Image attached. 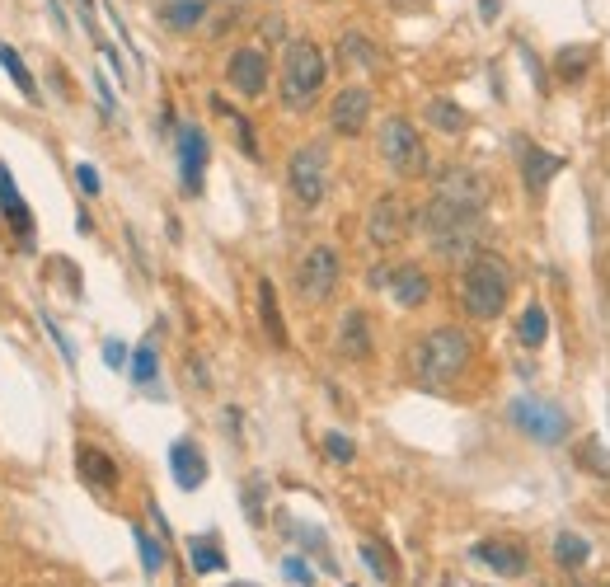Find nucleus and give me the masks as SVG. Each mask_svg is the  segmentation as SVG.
<instances>
[{
    "label": "nucleus",
    "mask_w": 610,
    "mask_h": 587,
    "mask_svg": "<svg viewBox=\"0 0 610 587\" xmlns=\"http://www.w3.org/2000/svg\"><path fill=\"white\" fill-rule=\"evenodd\" d=\"M470 362H474V339L465 334V329H456V325L427 329L423 339L413 343V353H409V371H413V381H418L423 390L456 386L460 376L470 371Z\"/></svg>",
    "instance_id": "nucleus-1"
},
{
    "label": "nucleus",
    "mask_w": 610,
    "mask_h": 587,
    "mask_svg": "<svg viewBox=\"0 0 610 587\" xmlns=\"http://www.w3.org/2000/svg\"><path fill=\"white\" fill-rule=\"evenodd\" d=\"M418 226L432 240V254L446 263H470L479 254V231H484V212H465L442 198H427L418 207Z\"/></svg>",
    "instance_id": "nucleus-2"
},
{
    "label": "nucleus",
    "mask_w": 610,
    "mask_h": 587,
    "mask_svg": "<svg viewBox=\"0 0 610 587\" xmlns=\"http://www.w3.org/2000/svg\"><path fill=\"white\" fill-rule=\"evenodd\" d=\"M324 80H329V57L315 38H291L282 47V71H277V94H282V109L305 113L315 109Z\"/></svg>",
    "instance_id": "nucleus-3"
},
{
    "label": "nucleus",
    "mask_w": 610,
    "mask_h": 587,
    "mask_svg": "<svg viewBox=\"0 0 610 587\" xmlns=\"http://www.w3.org/2000/svg\"><path fill=\"white\" fill-rule=\"evenodd\" d=\"M507 296H512V268H507L498 254L479 249L465 268H460V310L488 325L507 310Z\"/></svg>",
    "instance_id": "nucleus-4"
},
{
    "label": "nucleus",
    "mask_w": 610,
    "mask_h": 587,
    "mask_svg": "<svg viewBox=\"0 0 610 587\" xmlns=\"http://www.w3.org/2000/svg\"><path fill=\"white\" fill-rule=\"evenodd\" d=\"M507 423L517 428L521 437H531L540 447H564L568 433H573V418L559 400H540V395H517L507 404Z\"/></svg>",
    "instance_id": "nucleus-5"
},
{
    "label": "nucleus",
    "mask_w": 610,
    "mask_h": 587,
    "mask_svg": "<svg viewBox=\"0 0 610 587\" xmlns=\"http://www.w3.org/2000/svg\"><path fill=\"white\" fill-rule=\"evenodd\" d=\"M376 151L390 165V174L399 179H427V146L418 137V127L404 118V113H390L376 132Z\"/></svg>",
    "instance_id": "nucleus-6"
},
{
    "label": "nucleus",
    "mask_w": 610,
    "mask_h": 587,
    "mask_svg": "<svg viewBox=\"0 0 610 587\" xmlns=\"http://www.w3.org/2000/svg\"><path fill=\"white\" fill-rule=\"evenodd\" d=\"M329 174H334V155H329V141H305L296 146L287 160V188L301 207H320L324 193H329Z\"/></svg>",
    "instance_id": "nucleus-7"
},
{
    "label": "nucleus",
    "mask_w": 610,
    "mask_h": 587,
    "mask_svg": "<svg viewBox=\"0 0 610 587\" xmlns=\"http://www.w3.org/2000/svg\"><path fill=\"white\" fill-rule=\"evenodd\" d=\"M338 278H343V259H338L334 245H310L296 263V296L305 306H329L338 292Z\"/></svg>",
    "instance_id": "nucleus-8"
},
{
    "label": "nucleus",
    "mask_w": 610,
    "mask_h": 587,
    "mask_svg": "<svg viewBox=\"0 0 610 587\" xmlns=\"http://www.w3.org/2000/svg\"><path fill=\"white\" fill-rule=\"evenodd\" d=\"M413 207L399 193H381V198L371 202V212H366V240L376 249H399L409 240L413 231Z\"/></svg>",
    "instance_id": "nucleus-9"
},
{
    "label": "nucleus",
    "mask_w": 610,
    "mask_h": 587,
    "mask_svg": "<svg viewBox=\"0 0 610 587\" xmlns=\"http://www.w3.org/2000/svg\"><path fill=\"white\" fill-rule=\"evenodd\" d=\"M432 198L451 202V207H465V212H484L488 198H493V188L479 170H465V165H451L432 179Z\"/></svg>",
    "instance_id": "nucleus-10"
},
{
    "label": "nucleus",
    "mask_w": 610,
    "mask_h": 587,
    "mask_svg": "<svg viewBox=\"0 0 610 587\" xmlns=\"http://www.w3.org/2000/svg\"><path fill=\"white\" fill-rule=\"evenodd\" d=\"M174 146H179L183 193H188V198H198V193H202V170H207V155H212V146H207V132H202L198 123H183L179 137H174Z\"/></svg>",
    "instance_id": "nucleus-11"
},
{
    "label": "nucleus",
    "mask_w": 610,
    "mask_h": 587,
    "mask_svg": "<svg viewBox=\"0 0 610 587\" xmlns=\"http://www.w3.org/2000/svg\"><path fill=\"white\" fill-rule=\"evenodd\" d=\"M366 123H371V90H366V85L338 90L334 104H329V127H334V137H362Z\"/></svg>",
    "instance_id": "nucleus-12"
},
{
    "label": "nucleus",
    "mask_w": 610,
    "mask_h": 587,
    "mask_svg": "<svg viewBox=\"0 0 610 587\" xmlns=\"http://www.w3.org/2000/svg\"><path fill=\"white\" fill-rule=\"evenodd\" d=\"M230 90H240L244 99H259L268 90V52L263 47H235L226 62Z\"/></svg>",
    "instance_id": "nucleus-13"
},
{
    "label": "nucleus",
    "mask_w": 610,
    "mask_h": 587,
    "mask_svg": "<svg viewBox=\"0 0 610 587\" xmlns=\"http://www.w3.org/2000/svg\"><path fill=\"white\" fill-rule=\"evenodd\" d=\"M517 160H521V184L531 188L535 198H540V193L554 184V174L564 170V155L540 151L531 137H517Z\"/></svg>",
    "instance_id": "nucleus-14"
},
{
    "label": "nucleus",
    "mask_w": 610,
    "mask_h": 587,
    "mask_svg": "<svg viewBox=\"0 0 610 587\" xmlns=\"http://www.w3.org/2000/svg\"><path fill=\"white\" fill-rule=\"evenodd\" d=\"M385 292L395 296L404 310H418L432 301V273H427L423 263H395L390 268V287Z\"/></svg>",
    "instance_id": "nucleus-15"
},
{
    "label": "nucleus",
    "mask_w": 610,
    "mask_h": 587,
    "mask_svg": "<svg viewBox=\"0 0 610 587\" xmlns=\"http://www.w3.org/2000/svg\"><path fill=\"white\" fill-rule=\"evenodd\" d=\"M0 217L10 221V231L24 245H33V212H29V202H24V193L15 188V174H10L5 160H0Z\"/></svg>",
    "instance_id": "nucleus-16"
},
{
    "label": "nucleus",
    "mask_w": 610,
    "mask_h": 587,
    "mask_svg": "<svg viewBox=\"0 0 610 587\" xmlns=\"http://www.w3.org/2000/svg\"><path fill=\"white\" fill-rule=\"evenodd\" d=\"M470 555L479 559V564H488L493 573H503V578H521V573L531 569V555L512 541H479Z\"/></svg>",
    "instance_id": "nucleus-17"
},
{
    "label": "nucleus",
    "mask_w": 610,
    "mask_h": 587,
    "mask_svg": "<svg viewBox=\"0 0 610 587\" xmlns=\"http://www.w3.org/2000/svg\"><path fill=\"white\" fill-rule=\"evenodd\" d=\"M169 470H174V484L179 489H202V479H207V456L193 437H179L174 447H169Z\"/></svg>",
    "instance_id": "nucleus-18"
},
{
    "label": "nucleus",
    "mask_w": 610,
    "mask_h": 587,
    "mask_svg": "<svg viewBox=\"0 0 610 587\" xmlns=\"http://www.w3.org/2000/svg\"><path fill=\"white\" fill-rule=\"evenodd\" d=\"M338 353L352 357V362L371 357V315L366 310H343V320H338Z\"/></svg>",
    "instance_id": "nucleus-19"
},
{
    "label": "nucleus",
    "mask_w": 610,
    "mask_h": 587,
    "mask_svg": "<svg viewBox=\"0 0 610 587\" xmlns=\"http://www.w3.org/2000/svg\"><path fill=\"white\" fill-rule=\"evenodd\" d=\"M76 465H80V479H85V484H94V489H118V461H113V456H108V451H99V447H90V442H85V447L76 451Z\"/></svg>",
    "instance_id": "nucleus-20"
},
{
    "label": "nucleus",
    "mask_w": 610,
    "mask_h": 587,
    "mask_svg": "<svg viewBox=\"0 0 610 587\" xmlns=\"http://www.w3.org/2000/svg\"><path fill=\"white\" fill-rule=\"evenodd\" d=\"M338 62L357 66V71H376V66H381V47L371 43L362 29H348L338 38Z\"/></svg>",
    "instance_id": "nucleus-21"
},
{
    "label": "nucleus",
    "mask_w": 610,
    "mask_h": 587,
    "mask_svg": "<svg viewBox=\"0 0 610 587\" xmlns=\"http://www.w3.org/2000/svg\"><path fill=\"white\" fill-rule=\"evenodd\" d=\"M427 127L442 132V137H460V132L470 127V113L460 109L456 99H442V94H437V99H427Z\"/></svg>",
    "instance_id": "nucleus-22"
},
{
    "label": "nucleus",
    "mask_w": 610,
    "mask_h": 587,
    "mask_svg": "<svg viewBox=\"0 0 610 587\" xmlns=\"http://www.w3.org/2000/svg\"><path fill=\"white\" fill-rule=\"evenodd\" d=\"M202 19H207V0H165V5H160V24L174 33L198 29Z\"/></svg>",
    "instance_id": "nucleus-23"
},
{
    "label": "nucleus",
    "mask_w": 610,
    "mask_h": 587,
    "mask_svg": "<svg viewBox=\"0 0 610 587\" xmlns=\"http://www.w3.org/2000/svg\"><path fill=\"white\" fill-rule=\"evenodd\" d=\"M259 320H263V334L287 348V325H282V306H277V287L268 278H259Z\"/></svg>",
    "instance_id": "nucleus-24"
},
{
    "label": "nucleus",
    "mask_w": 610,
    "mask_h": 587,
    "mask_svg": "<svg viewBox=\"0 0 610 587\" xmlns=\"http://www.w3.org/2000/svg\"><path fill=\"white\" fill-rule=\"evenodd\" d=\"M188 564H193V573H221L226 569L221 536H193V541H188Z\"/></svg>",
    "instance_id": "nucleus-25"
},
{
    "label": "nucleus",
    "mask_w": 610,
    "mask_h": 587,
    "mask_svg": "<svg viewBox=\"0 0 610 587\" xmlns=\"http://www.w3.org/2000/svg\"><path fill=\"white\" fill-rule=\"evenodd\" d=\"M517 339H521V348H540V343L549 339V315H545V306H540V301H531V306L521 310Z\"/></svg>",
    "instance_id": "nucleus-26"
},
{
    "label": "nucleus",
    "mask_w": 610,
    "mask_h": 587,
    "mask_svg": "<svg viewBox=\"0 0 610 587\" xmlns=\"http://www.w3.org/2000/svg\"><path fill=\"white\" fill-rule=\"evenodd\" d=\"M554 559H559L564 569H582V564L592 559V541L578 536V531H559V536H554Z\"/></svg>",
    "instance_id": "nucleus-27"
},
{
    "label": "nucleus",
    "mask_w": 610,
    "mask_h": 587,
    "mask_svg": "<svg viewBox=\"0 0 610 587\" xmlns=\"http://www.w3.org/2000/svg\"><path fill=\"white\" fill-rule=\"evenodd\" d=\"M592 47H564L559 57H554V71H559V80H568V85H578L587 71H592Z\"/></svg>",
    "instance_id": "nucleus-28"
},
{
    "label": "nucleus",
    "mask_w": 610,
    "mask_h": 587,
    "mask_svg": "<svg viewBox=\"0 0 610 587\" xmlns=\"http://www.w3.org/2000/svg\"><path fill=\"white\" fill-rule=\"evenodd\" d=\"M0 62H5V71H10V80L19 85V94L29 99V104H38V80L29 76V66H24V57H19L10 43H0Z\"/></svg>",
    "instance_id": "nucleus-29"
},
{
    "label": "nucleus",
    "mask_w": 610,
    "mask_h": 587,
    "mask_svg": "<svg viewBox=\"0 0 610 587\" xmlns=\"http://www.w3.org/2000/svg\"><path fill=\"white\" fill-rule=\"evenodd\" d=\"M132 381L137 386H155V376H160V353H155V343L146 339V343H137V353H132Z\"/></svg>",
    "instance_id": "nucleus-30"
},
{
    "label": "nucleus",
    "mask_w": 610,
    "mask_h": 587,
    "mask_svg": "<svg viewBox=\"0 0 610 587\" xmlns=\"http://www.w3.org/2000/svg\"><path fill=\"white\" fill-rule=\"evenodd\" d=\"M132 541H137V550H141V569L155 578V573L165 569V550H160V541H155L146 526H132Z\"/></svg>",
    "instance_id": "nucleus-31"
},
{
    "label": "nucleus",
    "mask_w": 610,
    "mask_h": 587,
    "mask_svg": "<svg viewBox=\"0 0 610 587\" xmlns=\"http://www.w3.org/2000/svg\"><path fill=\"white\" fill-rule=\"evenodd\" d=\"M362 564L376 573L381 583H390V578H395V564L385 559V545L381 541H362Z\"/></svg>",
    "instance_id": "nucleus-32"
},
{
    "label": "nucleus",
    "mask_w": 610,
    "mask_h": 587,
    "mask_svg": "<svg viewBox=\"0 0 610 587\" xmlns=\"http://www.w3.org/2000/svg\"><path fill=\"white\" fill-rule=\"evenodd\" d=\"M324 456L338 465H352V456H357V447H352L348 433H324Z\"/></svg>",
    "instance_id": "nucleus-33"
},
{
    "label": "nucleus",
    "mask_w": 610,
    "mask_h": 587,
    "mask_svg": "<svg viewBox=\"0 0 610 587\" xmlns=\"http://www.w3.org/2000/svg\"><path fill=\"white\" fill-rule=\"evenodd\" d=\"M578 461L587 465V470H596V475H610V451L601 447L596 437H592V442H582V447H578Z\"/></svg>",
    "instance_id": "nucleus-34"
},
{
    "label": "nucleus",
    "mask_w": 610,
    "mask_h": 587,
    "mask_svg": "<svg viewBox=\"0 0 610 587\" xmlns=\"http://www.w3.org/2000/svg\"><path fill=\"white\" fill-rule=\"evenodd\" d=\"M43 329H47V339H52V343H57V348H61V357H66V362L76 367V343H71V339H66V334H61V325H57V320H52V315H47V310H43Z\"/></svg>",
    "instance_id": "nucleus-35"
},
{
    "label": "nucleus",
    "mask_w": 610,
    "mask_h": 587,
    "mask_svg": "<svg viewBox=\"0 0 610 587\" xmlns=\"http://www.w3.org/2000/svg\"><path fill=\"white\" fill-rule=\"evenodd\" d=\"M76 184H80V193H90V198H99V188H104L99 184V170H94L90 160H80L76 165Z\"/></svg>",
    "instance_id": "nucleus-36"
},
{
    "label": "nucleus",
    "mask_w": 610,
    "mask_h": 587,
    "mask_svg": "<svg viewBox=\"0 0 610 587\" xmlns=\"http://www.w3.org/2000/svg\"><path fill=\"white\" fill-rule=\"evenodd\" d=\"M282 573H287L291 583H301V587H310V583H315V573L305 569V559H296V555H287V559H282Z\"/></svg>",
    "instance_id": "nucleus-37"
},
{
    "label": "nucleus",
    "mask_w": 610,
    "mask_h": 587,
    "mask_svg": "<svg viewBox=\"0 0 610 587\" xmlns=\"http://www.w3.org/2000/svg\"><path fill=\"white\" fill-rule=\"evenodd\" d=\"M104 362H108L113 371L127 367V343H122V339H108V343H104Z\"/></svg>",
    "instance_id": "nucleus-38"
},
{
    "label": "nucleus",
    "mask_w": 610,
    "mask_h": 587,
    "mask_svg": "<svg viewBox=\"0 0 610 587\" xmlns=\"http://www.w3.org/2000/svg\"><path fill=\"white\" fill-rule=\"evenodd\" d=\"M244 503H249V522H259V517H263V484H259V479L244 489Z\"/></svg>",
    "instance_id": "nucleus-39"
},
{
    "label": "nucleus",
    "mask_w": 610,
    "mask_h": 587,
    "mask_svg": "<svg viewBox=\"0 0 610 587\" xmlns=\"http://www.w3.org/2000/svg\"><path fill=\"white\" fill-rule=\"evenodd\" d=\"M94 90H99V109L113 113V104H118V99H113V90H108V80H104V76H94Z\"/></svg>",
    "instance_id": "nucleus-40"
},
{
    "label": "nucleus",
    "mask_w": 610,
    "mask_h": 587,
    "mask_svg": "<svg viewBox=\"0 0 610 587\" xmlns=\"http://www.w3.org/2000/svg\"><path fill=\"white\" fill-rule=\"evenodd\" d=\"M235 587H244V583H235Z\"/></svg>",
    "instance_id": "nucleus-41"
},
{
    "label": "nucleus",
    "mask_w": 610,
    "mask_h": 587,
    "mask_svg": "<svg viewBox=\"0 0 610 587\" xmlns=\"http://www.w3.org/2000/svg\"><path fill=\"white\" fill-rule=\"evenodd\" d=\"M606 587H610V583H606Z\"/></svg>",
    "instance_id": "nucleus-42"
}]
</instances>
